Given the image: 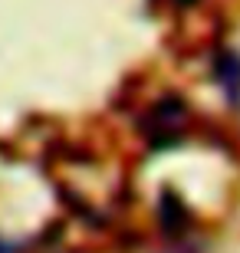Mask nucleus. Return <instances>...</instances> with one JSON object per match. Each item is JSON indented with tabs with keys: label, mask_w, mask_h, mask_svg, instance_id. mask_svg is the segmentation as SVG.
I'll return each mask as SVG.
<instances>
[{
	"label": "nucleus",
	"mask_w": 240,
	"mask_h": 253,
	"mask_svg": "<svg viewBox=\"0 0 240 253\" xmlns=\"http://www.w3.org/2000/svg\"><path fill=\"white\" fill-rule=\"evenodd\" d=\"M214 83L221 85L227 102H240V49H217L214 53Z\"/></svg>",
	"instance_id": "2"
},
{
	"label": "nucleus",
	"mask_w": 240,
	"mask_h": 253,
	"mask_svg": "<svg viewBox=\"0 0 240 253\" xmlns=\"http://www.w3.org/2000/svg\"><path fill=\"white\" fill-rule=\"evenodd\" d=\"M0 253H13V247H10L7 240H0Z\"/></svg>",
	"instance_id": "4"
},
{
	"label": "nucleus",
	"mask_w": 240,
	"mask_h": 253,
	"mask_svg": "<svg viewBox=\"0 0 240 253\" xmlns=\"http://www.w3.org/2000/svg\"><path fill=\"white\" fill-rule=\"evenodd\" d=\"M185 125H188V102L178 99V95H165L142 119V131H145L148 138H151V145H158V148L181 138Z\"/></svg>",
	"instance_id": "1"
},
{
	"label": "nucleus",
	"mask_w": 240,
	"mask_h": 253,
	"mask_svg": "<svg viewBox=\"0 0 240 253\" xmlns=\"http://www.w3.org/2000/svg\"><path fill=\"white\" fill-rule=\"evenodd\" d=\"M194 3H197V0H175L178 10H188V7H194Z\"/></svg>",
	"instance_id": "3"
}]
</instances>
